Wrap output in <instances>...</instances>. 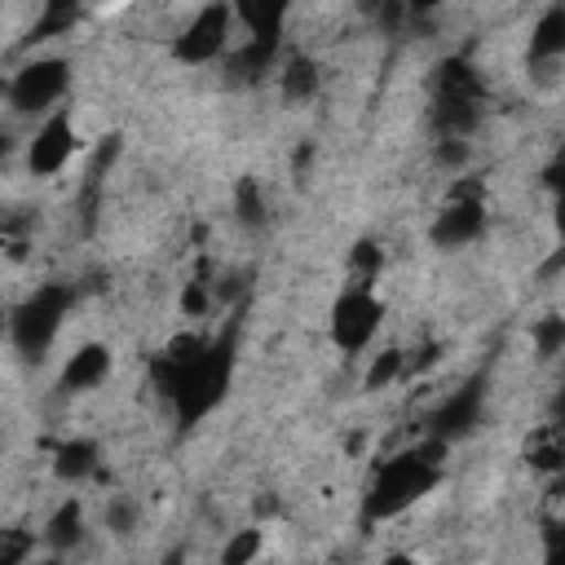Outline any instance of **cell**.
<instances>
[{"instance_id": "6da1fadb", "label": "cell", "mask_w": 565, "mask_h": 565, "mask_svg": "<svg viewBox=\"0 0 565 565\" xmlns=\"http://www.w3.org/2000/svg\"><path fill=\"white\" fill-rule=\"evenodd\" d=\"M154 388L172 402L181 428H194L203 415H212L225 393H230V375H234V322L216 335V340H199V335H177L150 366Z\"/></svg>"}, {"instance_id": "7a4b0ae2", "label": "cell", "mask_w": 565, "mask_h": 565, "mask_svg": "<svg viewBox=\"0 0 565 565\" xmlns=\"http://www.w3.org/2000/svg\"><path fill=\"white\" fill-rule=\"evenodd\" d=\"M441 459H446V441L428 437L419 441L415 450H402L393 455L388 463H380L366 499H362V521L375 525V521H393L402 516L411 503H419L437 481H441Z\"/></svg>"}, {"instance_id": "3957f363", "label": "cell", "mask_w": 565, "mask_h": 565, "mask_svg": "<svg viewBox=\"0 0 565 565\" xmlns=\"http://www.w3.org/2000/svg\"><path fill=\"white\" fill-rule=\"evenodd\" d=\"M481 119V79L463 57H446L433 75V128L446 141H463Z\"/></svg>"}, {"instance_id": "277c9868", "label": "cell", "mask_w": 565, "mask_h": 565, "mask_svg": "<svg viewBox=\"0 0 565 565\" xmlns=\"http://www.w3.org/2000/svg\"><path fill=\"white\" fill-rule=\"evenodd\" d=\"M75 305V287L71 282H44L35 287L9 318V340L22 358H44V349L53 344L66 309Z\"/></svg>"}, {"instance_id": "5b68a950", "label": "cell", "mask_w": 565, "mask_h": 565, "mask_svg": "<svg viewBox=\"0 0 565 565\" xmlns=\"http://www.w3.org/2000/svg\"><path fill=\"white\" fill-rule=\"evenodd\" d=\"M71 84V66L66 57H35L26 62L13 79H9V106L18 115H35V110H49Z\"/></svg>"}, {"instance_id": "8992f818", "label": "cell", "mask_w": 565, "mask_h": 565, "mask_svg": "<svg viewBox=\"0 0 565 565\" xmlns=\"http://www.w3.org/2000/svg\"><path fill=\"white\" fill-rule=\"evenodd\" d=\"M486 230V199H481V181H463L450 190V199L441 203V212L433 216V243L437 247H463Z\"/></svg>"}, {"instance_id": "52a82bcc", "label": "cell", "mask_w": 565, "mask_h": 565, "mask_svg": "<svg viewBox=\"0 0 565 565\" xmlns=\"http://www.w3.org/2000/svg\"><path fill=\"white\" fill-rule=\"evenodd\" d=\"M380 318H384V305L362 282L349 287L335 300V309H331V340H335V349L340 353H362L371 344V335L380 331Z\"/></svg>"}, {"instance_id": "ba28073f", "label": "cell", "mask_w": 565, "mask_h": 565, "mask_svg": "<svg viewBox=\"0 0 565 565\" xmlns=\"http://www.w3.org/2000/svg\"><path fill=\"white\" fill-rule=\"evenodd\" d=\"M230 22H234V9H230V4H203V9L190 18V26L177 35L172 53H177L181 62H190V66H203V62L221 57L225 44H230Z\"/></svg>"}, {"instance_id": "9c48e42d", "label": "cell", "mask_w": 565, "mask_h": 565, "mask_svg": "<svg viewBox=\"0 0 565 565\" xmlns=\"http://www.w3.org/2000/svg\"><path fill=\"white\" fill-rule=\"evenodd\" d=\"M481 406H486V380L481 375H472L459 393H450L433 415H428V437H437V441H459V437H468L477 424H481Z\"/></svg>"}, {"instance_id": "30bf717a", "label": "cell", "mask_w": 565, "mask_h": 565, "mask_svg": "<svg viewBox=\"0 0 565 565\" xmlns=\"http://www.w3.org/2000/svg\"><path fill=\"white\" fill-rule=\"evenodd\" d=\"M71 154H75V124H71L66 110H57V115H49V119L35 128V137H31V146H26V168H31L35 177H53V172L66 168Z\"/></svg>"}, {"instance_id": "8fae6325", "label": "cell", "mask_w": 565, "mask_h": 565, "mask_svg": "<svg viewBox=\"0 0 565 565\" xmlns=\"http://www.w3.org/2000/svg\"><path fill=\"white\" fill-rule=\"evenodd\" d=\"M106 375H110V349H106V344H84V349H75L71 362L62 366L57 388H62V393H84V388L102 384Z\"/></svg>"}, {"instance_id": "7c38bea8", "label": "cell", "mask_w": 565, "mask_h": 565, "mask_svg": "<svg viewBox=\"0 0 565 565\" xmlns=\"http://www.w3.org/2000/svg\"><path fill=\"white\" fill-rule=\"evenodd\" d=\"M238 18L247 22V40L282 44V18H287L282 0H247V4H238Z\"/></svg>"}, {"instance_id": "4fadbf2b", "label": "cell", "mask_w": 565, "mask_h": 565, "mask_svg": "<svg viewBox=\"0 0 565 565\" xmlns=\"http://www.w3.org/2000/svg\"><path fill=\"white\" fill-rule=\"evenodd\" d=\"M565 53V4H552L539 13L530 31V62H552Z\"/></svg>"}, {"instance_id": "5bb4252c", "label": "cell", "mask_w": 565, "mask_h": 565, "mask_svg": "<svg viewBox=\"0 0 565 565\" xmlns=\"http://www.w3.org/2000/svg\"><path fill=\"white\" fill-rule=\"evenodd\" d=\"M93 468H97V446H93L88 437H75V441H62V446H57L53 472H57L62 481H84Z\"/></svg>"}, {"instance_id": "9a60e30c", "label": "cell", "mask_w": 565, "mask_h": 565, "mask_svg": "<svg viewBox=\"0 0 565 565\" xmlns=\"http://www.w3.org/2000/svg\"><path fill=\"white\" fill-rule=\"evenodd\" d=\"M44 539H49L57 552H66V547H75V543L84 539V508H79V499H66V503L49 516Z\"/></svg>"}, {"instance_id": "2e32d148", "label": "cell", "mask_w": 565, "mask_h": 565, "mask_svg": "<svg viewBox=\"0 0 565 565\" xmlns=\"http://www.w3.org/2000/svg\"><path fill=\"white\" fill-rule=\"evenodd\" d=\"M318 93V66L309 62V57H287V66H282V97H291V102H305V97H313Z\"/></svg>"}, {"instance_id": "e0dca14e", "label": "cell", "mask_w": 565, "mask_h": 565, "mask_svg": "<svg viewBox=\"0 0 565 565\" xmlns=\"http://www.w3.org/2000/svg\"><path fill=\"white\" fill-rule=\"evenodd\" d=\"M234 212H238V221H243L247 230L265 225V199H260V185H256L252 177H243V181L234 185Z\"/></svg>"}, {"instance_id": "ac0fdd59", "label": "cell", "mask_w": 565, "mask_h": 565, "mask_svg": "<svg viewBox=\"0 0 565 565\" xmlns=\"http://www.w3.org/2000/svg\"><path fill=\"white\" fill-rule=\"evenodd\" d=\"M530 340H534V353H539V358L565 353V318H556V313L539 318V322L530 327Z\"/></svg>"}, {"instance_id": "d6986e66", "label": "cell", "mask_w": 565, "mask_h": 565, "mask_svg": "<svg viewBox=\"0 0 565 565\" xmlns=\"http://www.w3.org/2000/svg\"><path fill=\"white\" fill-rule=\"evenodd\" d=\"M525 459H530L534 468H543V472H565V433H547L543 441L530 446Z\"/></svg>"}, {"instance_id": "ffe728a7", "label": "cell", "mask_w": 565, "mask_h": 565, "mask_svg": "<svg viewBox=\"0 0 565 565\" xmlns=\"http://www.w3.org/2000/svg\"><path fill=\"white\" fill-rule=\"evenodd\" d=\"M260 543H265V534H260V530H238V534L225 543L221 565H252V561H256V552H260Z\"/></svg>"}, {"instance_id": "44dd1931", "label": "cell", "mask_w": 565, "mask_h": 565, "mask_svg": "<svg viewBox=\"0 0 565 565\" xmlns=\"http://www.w3.org/2000/svg\"><path fill=\"white\" fill-rule=\"evenodd\" d=\"M75 4H49L44 13H40V22L31 26V40H49V35H57V31H71V22H75Z\"/></svg>"}, {"instance_id": "7402d4cb", "label": "cell", "mask_w": 565, "mask_h": 565, "mask_svg": "<svg viewBox=\"0 0 565 565\" xmlns=\"http://www.w3.org/2000/svg\"><path fill=\"white\" fill-rule=\"evenodd\" d=\"M402 349H384V353H375V362H371V371H366V388H384V384H393L397 375H402Z\"/></svg>"}, {"instance_id": "603a6c76", "label": "cell", "mask_w": 565, "mask_h": 565, "mask_svg": "<svg viewBox=\"0 0 565 565\" xmlns=\"http://www.w3.org/2000/svg\"><path fill=\"white\" fill-rule=\"evenodd\" d=\"M31 552V534L26 530H4L0 534V565H22Z\"/></svg>"}, {"instance_id": "cb8c5ba5", "label": "cell", "mask_w": 565, "mask_h": 565, "mask_svg": "<svg viewBox=\"0 0 565 565\" xmlns=\"http://www.w3.org/2000/svg\"><path fill=\"white\" fill-rule=\"evenodd\" d=\"M380 260H384V256H380V247H375L371 238H362V243L349 252V269H353L358 278H371V274L380 269Z\"/></svg>"}, {"instance_id": "d4e9b609", "label": "cell", "mask_w": 565, "mask_h": 565, "mask_svg": "<svg viewBox=\"0 0 565 565\" xmlns=\"http://www.w3.org/2000/svg\"><path fill=\"white\" fill-rule=\"evenodd\" d=\"M543 565H565V521H552L543 534Z\"/></svg>"}, {"instance_id": "484cf974", "label": "cell", "mask_w": 565, "mask_h": 565, "mask_svg": "<svg viewBox=\"0 0 565 565\" xmlns=\"http://www.w3.org/2000/svg\"><path fill=\"white\" fill-rule=\"evenodd\" d=\"M106 521H110V530H115V534H128V525H132V503H110Z\"/></svg>"}, {"instance_id": "4316f807", "label": "cell", "mask_w": 565, "mask_h": 565, "mask_svg": "<svg viewBox=\"0 0 565 565\" xmlns=\"http://www.w3.org/2000/svg\"><path fill=\"white\" fill-rule=\"evenodd\" d=\"M543 181L556 190V194H565V154L556 159V163H547V172H543Z\"/></svg>"}, {"instance_id": "83f0119b", "label": "cell", "mask_w": 565, "mask_h": 565, "mask_svg": "<svg viewBox=\"0 0 565 565\" xmlns=\"http://www.w3.org/2000/svg\"><path fill=\"white\" fill-rule=\"evenodd\" d=\"M203 305H207V296H203V282H194V287L185 291V309H190V313H199Z\"/></svg>"}, {"instance_id": "f1b7e54d", "label": "cell", "mask_w": 565, "mask_h": 565, "mask_svg": "<svg viewBox=\"0 0 565 565\" xmlns=\"http://www.w3.org/2000/svg\"><path fill=\"white\" fill-rule=\"evenodd\" d=\"M556 234L565 243V194H556Z\"/></svg>"}, {"instance_id": "f546056e", "label": "cell", "mask_w": 565, "mask_h": 565, "mask_svg": "<svg viewBox=\"0 0 565 565\" xmlns=\"http://www.w3.org/2000/svg\"><path fill=\"white\" fill-rule=\"evenodd\" d=\"M159 565H185V552H181V547H172V552H168Z\"/></svg>"}, {"instance_id": "4dcf8cb0", "label": "cell", "mask_w": 565, "mask_h": 565, "mask_svg": "<svg viewBox=\"0 0 565 565\" xmlns=\"http://www.w3.org/2000/svg\"><path fill=\"white\" fill-rule=\"evenodd\" d=\"M384 565H415V561H411V556H402V552H397V556H388V561H384Z\"/></svg>"}, {"instance_id": "1f68e13d", "label": "cell", "mask_w": 565, "mask_h": 565, "mask_svg": "<svg viewBox=\"0 0 565 565\" xmlns=\"http://www.w3.org/2000/svg\"><path fill=\"white\" fill-rule=\"evenodd\" d=\"M556 393H565V375H561V388H556Z\"/></svg>"}, {"instance_id": "d6a6232c", "label": "cell", "mask_w": 565, "mask_h": 565, "mask_svg": "<svg viewBox=\"0 0 565 565\" xmlns=\"http://www.w3.org/2000/svg\"><path fill=\"white\" fill-rule=\"evenodd\" d=\"M40 565H57V561H40Z\"/></svg>"}]
</instances>
